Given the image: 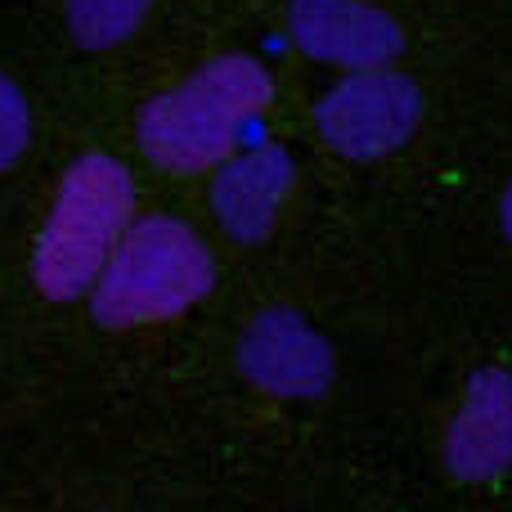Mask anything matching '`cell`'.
Returning <instances> with one entry per match:
<instances>
[{
  "instance_id": "cell-1",
  "label": "cell",
  "mask_w": 512,
  "mask_h": 512,
  "mask_svg": "<svg viewBox=\"0 0 512 512\" xmlns=\"http://www.w3.org/2000/svg\"><path fill=\"white\" fill-rule=\"evenodd\" d=\"M274 104V77L243 50L212 54L185 81L158 90L135 117V144L171 176L216 171L248 149V135Z\"/></svg>"
},
{
  "instance_id": "cell-2",
  "label": "cell",
  "mask_w": 512,
  "mask_h": 512,
  "mask_svg": "<svg viewBox=\"0 0 512 512\" xmlns=\"http://www.w3.org/2000/svg\"><path fill=\"white\" fill-rule=\"evenodd\" d=\"M216 288V256L189 221L167 212L135 216L108 256L86 310L104 333L162 328L198 310Z\"/></svg>"
},
{
  "instance_id": "cell-3",
  "label": "cell",
  "mask_w": 512,
  "mask_h": 512,
  "mask_svg": "<svg viewBox=\"0 0 512 512\" xmlns=\"http://www.w3.org/2000/svg\"><path fill=\"white\" fill-rule=\"evenodd\" d=\"M135 225V180L113 153H81L54 185L32 243V288L45 301H86L108 256Z\"/></svg>"
},
{
  "instance_id": "cell-4",
  "label": "cell",
  "mask_w": 512,
  "mask_h": 512,
  "mask_svg": "<svg viewBox=\"0 0 512 512\" xmlns=\"http://www.w3.org/2000/svg\"><path fill=\"white\" fill-rule=\"evenodd\" d=\"M423 86L400 68L342 72L310 108L319 140L346 162H382L423 126Z\"/></svg>"
},
{
  "instance_id": "cell-5",
  "label": "cell",
  "mask_w": 512,
  "mask_h": 512,
  "mask_svg": "<svg viewBox=\"0 0 512 512\" xmlns=\"http://www.w3.org/2000/svg\"><path fill=\"white\" fill-rule=\"evenodd\" d=\"M234 373L265 400L306 405L337 382V346L297 306H261L234 337Z\"/></svg>"
},
{
  "instance_id": "cell-6",
  "label": "cell",
  "mask_w": 512,
  "mask_h": 512,
  "mask_svg": "<svg viewBox=\"0 0 512 512\" xmlns=\"http://www.w3.org/2000/svg\"><path fill=\"white\" fill-rule=\"evenodd\" d=\"M283 32L301 59L342 72L396 68L405 54L400 18L369 0H288Z\"/></svg>"
},
{
  "instance_id": "cell-7",
  "label": "cell",
  "mask_w": 512,
  "mask_h": 512,
  "mask_svg": "<svg viewBox=\"0 0 512 512\" xmlns=\"http://www.w3.org/2000/svg\"><path fill=\"white\" fill-rule=\"evenodd\" d=\"M441 468L459 486H495L512 472V373L499 364L463 382L441 436Z\"/></svg>"
},
{
  "instance_id": "cell-8",
  "label": "cell",
  "mask_w": 512,
  "mask_h": 512,
  "mask_svg": "<svg viewBox=\"0 0 512 512\" xmlns=\"http://www.w3.org/2000/svg\"><path fill=\"white\" fill-rule=\"evenodd\" d=\"M297 189V162L279 140L248 144L212 176V216L239 248H261L279 230V216Z\"/></svg>"
},
{
  "instance_id": "cell-9",
  "label": "cell",
  "mask_w": 512,
  "mask_h": 512,
  "mask_svg": "<svg viewBox=\"0 0 512 512\" xmlns=\"http://www.w3.org/2000/svg\"><path fill=\"white\" fill-rule=\"evenodd\" d=\"M158 0H63V23L77 50L108 54L144 27Z\"/></svg>"
},
{
  "instance_id": "cell-10",
  "label": "cell",
  "mask_w": 512,
  "mask_h": 512,
  "mask_svg": "<svg viewBox=\"0 0 512 512\" xmlns=\"http://www.w3.org/2000/svg\"><path fill=\"white\" fill-rule=\"evenodd\" d=\"M32 135H36V122H32V104H27L23 86L9 72H0V176L27 158Z\"/></svg>"
},
{
  "instance_id": "cell-11",
  "label": "cell",
  "mask_w": 512,
  "mask_h": 512,
  "mask_svg": "<svg viewBox=\"0 0 512 512\" xmlns=\"http://www.w3.org/2000/svg\"><path fill=\"white\" fill-rule=\"evenodd\" d=\"M499 230H504V239L512 243V185L504 189V198H499Z\"/></svg>"
}]
</instances>
